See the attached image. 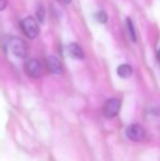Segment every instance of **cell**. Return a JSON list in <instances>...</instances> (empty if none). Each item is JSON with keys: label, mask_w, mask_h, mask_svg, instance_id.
<instances>
[{"label": "cell", "mask_w": 160, "mask_h": 161, "mask_svg": "<svg viewBox=\"0 0 160 161\" xmlns=\"http://www.w3.org/2000/svg\"><path fill=\"white\" fill-rule=\"evenodd\" d=\"M21 28L23 33L29 38H35L40 33V28L39 24H37V21L33 17H28L22 20Z\"/></svg>", "instance_id": "1"}, {"label": "cell", "mask_w": 160, "mask_h": 161, "mask_svg": "<svg viewBox=\"0 0 160 161\" xmlns=\"http://www.w3.org/2000/svg\"><path fill=\"white\" fill-rule=\"evenodd\" d=\"M125 134L128 139L133 140V142H141L146 137V130L139 124H132V125L127 126Z\"/></svg>", "instance_id": "2"}, {"label": "cell", "mask_w": 160, "mask_h": 161, "mask_svg": "<svg viewBox=\"0 0 160 161\" xmlns=\"http://www.w3.org/2000/svg\"><path fill=\"white\" fill-rule=\"evenodd\" d=\"M10 48L12 51V53L14 54L17 57L19 58H24L28 55V47H26V44L23 40L19 37H12L10 40Z\"/></svg>", "instance_id": "3"}, {"label": "cell", "mask_w": 160, "mask_h": 161, "mask_svg": "<svg viewBox=\"0 0 160 161\" xmlns=\"http://www.w3.org/2000/svg\"><path fill=\"white\" fill-rule=\"evenodd\" d=\"M121 108V101L118 99H110L105 102L103 106V115L108 119L115 117Z\"/></svg>", "instance_id": "4"}, {"label": "cell", "mask_w": 160, "mask_h": 161, "mask_svg": "<svg viewBox=\"0 0 160 161\" xmlns=\"http://www.w3.org/2000/svg\"><path fill=\"white\" fill-rule=\"evenodd\" d=\"M25 72L28 74L29 77L31 78H39L42 75V65H41L40 60L35 59V58H31L25 63Z\"/></svg>", "instance_id": "5"}, {"label": "cell", "mask_w": 160, "mask_h": 161, "mask_svg": "<svg viewBox=\"0 0 160 161\" xmlns=\"http://www.w3.org/2000/svg\"><path fill=\"white\" fill-rule=\"evenodd\" d=\"M46 65H47L48 70L52 74L60 75L63 72L62 63H60V60L58 59L57 57H55V56H49V57H47Z\"/></svg>", "instance_id": "6"}, {"label": "cell", "mask_w": 160, "mask_h": 161, "mask_svg": "<svg viewBox=\"0 0 160 161\" xmlns=\"http://www.w3.org/2000/svg\"><path fill=\"white\" fill-rule=\"evenodd\" d=\"M67 49H68L69 55H70L73 58H75V59H82V58L85 57V54H83L82 48H81L78 44H76V43L69 44V46Z\"/></svg>", "instance_id": "7"}, {"label": "cell", "mask_w": 160, "mask_h": 161, "mask_svg": "<svg viewBox=\"0 0 160 161\" xmlns=\"http://www.w3.org/2000/svg\"><path fill=\"white\" fill-rule=\"evenodd\" d=\"M132 74H133V69H132V67H130V65L124 64V65L119 66L118 75L121 77V78H124V79L130 78V77L132 76Z\"/></svg>", "instance_id": "8"}, {"label": "cell", "mask_w": 160, "mask_h": 161, "mask_svg": "<svg viewBox=\"0 0 160 161\" xmlns=\"http://www.w3.org/2000/svg\"><path fill=\"white\" fill-rule=\"evenodd\" d=\"M126 23H127V29H128V32H130V38H132L133 42H136V32H135V29H134V25H133L132 20H130V18H127Z\"/></svg>", "instance_id": "9"}, {"label": "cell", "mask_w": 160, "mask_h": 161, "mask_svg": "<svg viewBox=\"0 0 160 161\" xmlns=\"http://www.w3.org/2000/svg\"><path fill=\"white\" fill-rule=\"evenodd\" d=\"M36 18L39 19L40 22H44V19H45V10H44V7L41 6V4H39V6H37Z\"/></svg>", "instance_id": "10"}, {"label": "cell", "mask_w": 160, "mask_h": 161, "mask_svg": "<svg viewBox=\"0 0 160 161\" xmlns=\"http://www.w3.org/2000/svg\"><path fill=\"white\" fill-rule=\"evenodd\" d=\"M96 19H97V21H99L100 23H105V22L108 21V15L105 12L100 11V12H98L96 14Z\"/></svg>", "instance_id": "11"}, {"label": "cell", "mask_w": 160, "mask_h": 161, "mask_svg": "<svg viewBox=\"0 0 160 161\" xmlns=\"http://www.w3.org/2000/svg\"><path fill=\"white\" fill-rule=\"evenodd\" d=\"M7 7V0H0V11L6 9Z\"/></svg>", "instance_id": "12"}, {"label": "cell", "mask_w": 160, "mask_h": 161, "mask_svg": "<svg viewBox=\"0 0 160 161\" xmlns=\"http://www.w3.org/2000/svg\"><path fill=\"white\" fill-rule=\"evenodd\" d=\"M62 3H65V4H68V3H70L71 2V0H59Z\"/></svg>", "instance_id": "13"}, {"label": "cell", "mask_w": 160, "mask_h": 161, "mask_svg": "<svg viewBox=\"0 0 160 161\" xmlns=\"http://www.w3.org/2000/svg\"><path fill=\"white\" fill-rule=\"evenodd\" d=\"M157 57H158V60H159V63H160V49H159L158 54H157Z\"/></svg>", "instance_id": "14"}]
</instances>
